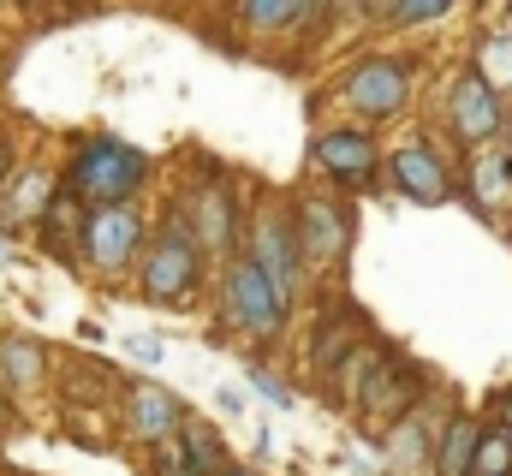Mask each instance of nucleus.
Wrapping results in <instances>:
<instances>
[{
  "label": "nucleus",
  "mask_w": 512,
  "mask_h": 476,
  "mask_svg": "<svg viewBox=\"0 0 512 476\" xmlns=\"http://www.w3.org/2000/svg\"><path fill=\"white\" fill-rule=\"evenodd\" d=\"M495 417H501V429H507V435H512V387H507V393H501V399H495Z\"/></svg>",
  "instance_id": "obj_29"
},
{
  "label": "nucleus",
  "mask_w": 512,
  "mask_h": 476,
  "mask_svg": "<svg viewBox=\"0 0 512 476\" xmlns=\"http://www.w3.org/2000/svg\"><path fill=\"white\" fill-rule=\"evenodd\" d=\"M507 197H512V155H483L477 161V203L495 209Z\"/></svg>",
  "instance_id": "obj_22"
},
{
  "label": "nucleus",
  "mask_w": 512,
  "mask_h": 476,
  "mask_svg": "<svg viewBox=\"0 0 512 476\" xmlns=\"http://www.w3.org/2000/svg\"><path fill=\"white\" fill-rule=\"evenodd\" d=\"M423 387H429V381H423V369H417V363H405L399 352H387L382 363L370 369V381L358 387L352 411H358V417H364L370 429H382V435H387V429H393L399 417H411V411H417Z\"/></svg>",
  "instance_id": "obj_10"
},
{
  "label": "nucleus",
  "mask_w": 512,
  "mask_h": 476,
  "mask_svg": "<svg viewBox=\"0 0 512 476\" xmlns=\"http://www.w3.org/2000/svg\"><path fill=\"white\" fill-rule=\"evenodd\" d=\"M155 238V215L143 203H108V209H90L84 238H78V262L102 280H126L131 268L143 262Z\"/></svg>",
  "instance_id": "obj_4"
},
{
  "label": "nucleus",
  "mask_w": 512,
  "mask_h": 476,
  "mask_svg": "<svg viewBox=\"0 0 512 476\" xmlns=\"http://www.w3.org/2000/svg\"><path fill=\"white\" fill-rule=\"evenodd\" d=\"M382 6H387V0H334V12H370V18H376Z\"/></svg>",
  "instance_id": "obj_28"
},
{
  "label": "nucleus",
  "mask_w": 512,
  "mask_h": 476,
  "mask_svg": "<svg viewBox=\"0 0 512 476\" xmlns=\"http://www.w3.org/2000/svg\"><path fill=\"white\" fill-rule=\"evenodd\" d=\"M477 435H483V423H471V417H453V423L441 429V447H435V476H471Z\"/></svg>",
  "instance_id": "obj_19"
},
{
  "label": "nucleus",
  "mask_w": 512,
  "mask_h": 476,
  "mask_svg": "<svg viewBox=\"0 0 512 476\" xmlns=\"http://www.w3.org/2000/svg\"><path fill=\"white\" fill-rule=\"evenodd\" d=\"M12 167H18V137H12V131H0V185L12 179Z\"/></svg>",
  "instance_id": "obj_26"
},
{
  "label": "nucleus",
  "mask_w": 512,
  "mask_h": 476,
  "mask_svg": "<svg viewBox=\"0 0 512 476\" xmlns=\"http://www.w3.org/2000/svg\"><path fill=\"white\" fill-rule=\"evenodd\" d=\"M340 102L364 119V125L393 119L405 102H411V60H399V54L358 60V66L346 72V84H340Z\"/></svg>",
  "instance_id": "obj_8"
},
{
  "label": "nucleus",
  "mask_w": 512,
  "mask_h": 476,
  "mask_svg": "<svg viewBox=\"0 0 512 476\" xmlns=\"http://www.w3.org/2000/svg\"><path fill=\"white\" fill-rule=\"evenodd\" d=\"M245 250L256 256V268L274 280V292L286 304H298L304 280H310V262H304V244H298V215L292 203H262L245 227Z\"/></svg>",
  "instance_id": "obj_5"
},
{
  "label": "nucleus",
  "mask_w": 512,
  "mask_h": 476,
  "mask_svg": "<svg viewBox=\"0 0 512 476\" xmlns=\"http://www.w3.org/2000/svg\"><path fill=\"white\" fill-rule=\"evenodd\" d=\"M12 262V244H6V227H0V268Z\"/></svg>",
  "instance_id": "obj_31"
},
{
  "label": "nucleus",
  "mask_w": 512,
  "mask_h": 476,
  "mask_svg": "<svg viewBox=\"0 0 512 476\" xmlns=\"http://www.w3.org/2000/svg\"><path fill=\"white\" fill-rule=\"evenodd\" d=\"M233 6H239V0H233Z\"/></svg>",
  "instance_id": "obj_34"
},
{
  "label": "nucleus",
  "mask_w": 512,
  "mask_h": 476,
  "mask_svg": "<svg viewBox=\"0 0 512 476\" xmlns=\"http://www.w3.org/2000/svg\"><path fill=\"white\" fill-rule=\"evenodd\" d=\"M251 387H256V399H268V405H280V411L298 399V393L286 387V375H280V369H251Z\"/></svg>",
  "instance_id": "obj_25"
},
{
  "label": "nucleus",
  "mask_w": 512,
  "mask_h": 476,
  "mask_svg": "<svg viewBox=\"0 0 512 476\" xmlns=\"http://www.w3.org/2000/svg\"><path fill=\"white\" fill-rule=\"evenodd\" d=\"M173 476H221L233 459H227V441H221V429L215 423H185L179 435H173Z\"/></svg>",
  "instance_id": "obj_17"
},
{
  "label": "nucleus",
  "mask_w": 512,
  "mask_h": 476,
  "mask_svg": "<svg viewBox=\"0 0 512 476\" xmlns=\"http://www.w3.org/2000/svg\"><path fill=\"white\" fill-rule=\"evenodd\" d=\"M149 173H155V161L137 143L114 137V131H96V137L72 143V155L60 167V185L72 197H84L90 209H108V203H143Z\"/></svg>",
  "instance_id": "obj_2"
},
{
  "label": "nucleus",
  "mask_w": 512,
  "mask_h": 476,
  "mask_svg": "<svg viewBox=\"0 0 512 476\" xmlns=\"http://www.w3.org/2000/svg\"><path fill=\"white\" fill-rule=\"evenodd\" d=\"M185 215H191V233L203 244V256H239L245 250V215H239V191H233V173L209 161V179L191 185L185 197Z\"/></svg>",
  "instance_id": "obj_6"
},
{
  "label": "nucleus",
  "mask_w": 512,
  "mask_h": 476,
  "mask_svg": "<svg viewBox=\"0 0 512 476\" xmlns=\"http://www.w3.org/2000/svg\"><path fill=\"white\" fill-rule=\"evenodd\" d=\"M12 6H18V12H36V6H48V0H12Z\"/></svg>",
  "instance_id": "obj_33"
},
{
  "label": "nucleus",
  "mask_w": 512,
  "mask_h": 476,
  "mask_svg": "<svg viewBox=\"0 0 512 476\" xmlns=\"http://www.w3.org/2000/svg\"><path fill=\"white\" fill-rule=\"evenodd\" d=\"M387 179H393V191L411 197V203H447V191H453L447 161H441L423 137H417V143H399V149L387 155Z\"/></svg>",
  "instance_id": "obj_13"
},
{
  "label": "nucleus",
  "mask_w": 512,
  "mask_h": 476,
  "mask_svg": "<svg viewBox=\"0 0 512 476\" xmlns=\"http://www.w3.org/2000/svg\"><path fill=\"white\" fill-rule=\"evenodd\" d=\"M310 167L322 179H334L340 191H370L382 179V149L364 125H334L310 137Z\"/></svg>",
  "instance_id": "obj_9"
},
{
  "label": "nucleus",
  "mask_w": 512,
  "mask_h": 476,
  "mask_svg": "<svg viewBox=\"0 0 512 476\" xmlns=\"http://www.w3.org/2000/svg\"><path fill=\"white\" fill-rule=\"evenodd\" d=\"M364 334H370V322L340 298V304H322V316L310 322V340H304V369H310V381L316 387H328V375L346 363L352 346H364Z\"/></svg>",
  "instance_id": "obj_11"
},
{
  "label": "nucleus",
  "mask_w": 512,
  "mask_h": 476,
  "mask_svg": "<svg viewBox=\"0 0 512 476\" xmlns=\"http://www.w3.org/2000/svg\"><path fill=\"white\" fill-rule=\"evenodd\" d=\"M471 476H512V435L495 423L477 435V453H471Z\"/></svg>",
  "instance_id": "obj_21"
},
{
  "label": "nucleus",
  "mask_w": 512,
  "mask_h": 476,
  "mask_svg": "<svg viewBox=\"0 0 512 476\" xmlns=\"http://www.w3.org/2000/svg\"><path fill=\"white\" fill-rule=\"evenodd\" d=\"M60 191V173H42V167H24L0 185V227H36L42 209L54 203Z\"/></svg>",
  "instance_id": "obj_15"
},
{
  "label": "nucleus",
  "mask_w": 512,
  "mask_h": 476,
  "mask_svg": "<svg viewBox=\"0 0 512 476\" xmlns=\"http://www.w3.org/2000/svg\"><path fill=\"white\" fill-rule=\"evenodd\" d=\"M221 476H262V471H251V465H227Z\"/></svg>",
  "instance_id": "obj_32"
},
{
  "label": "nucleus",
  "mask_w": 512,
  "mask_h": 476,
  "mask_svg": "<svg viewBox=\"0 0 512 476\" xmlns=\"http://www.w3.org/2000/svg\"><path fill=\"white\" fill-rule=\"evenodd\" d=\"M221 411H233V417H239V411H245V393H233V387H221Z\"/></svg>",
  "instance_id": "obj_30"
},
{
  "label": "nucleus",
  "mask_w": 512,
  "mask_h": 476,
  "mask_svg": "<svg viewBox=\"0 0 512 476\" xmlns=\"http://www.w3.org/2000/svg\"><path fill=\"white\" fill-rule=\"evenodd\" d=\"M131 357H137V363H161V340H137V334H131Z\"/></svg>",
  "instance_id": "obj_27"
},
{
  "label": "nucleus",
  "mask_w": 512,
  "mask_h": 476,
  "mask_svg": "<svg viewBox=\"0 0 512 476\" xmlns=\"http://www.w3.org/2000/svg\"><path fill=\"white\" fill-rule=\"evenodd\" d=\"M292 215H298V244H304L310 274H322V268H346V256H352V233H358L346 197L304 191V197L292 203Z\"/></svg>",
  "instance_id": "obj_7"
},
{
  "label": "nucleus",
  "mask_w": 512,
  "mask_h": 476,
  "mask_svg": "<svg viewBox=\"0 0 512 476\" xmlns=\"http://www.w3.org/2000/svg\"><path fill=\"white\" fill-rule=\"evenodd\" d=\"M447 119H453L459 143H489V137L507 125V102H501V90H495L483 72H465V78L453 84V96H447Z\"/></svg>",
  "instance_id": "obj_12"
},
{
  "label": "nucleus",
  "mask_w": 512,
  "mask_h": 476,
  "mask_svg": "<svg viewBox=\"0 0 512 476\" xmlns=\"http://www.w3.org/2000/svg\"><path fill=\"white\" fill-rule=\"evenodd\" d=\"M126 423L137 441H149V447H161V441H173L185 423H191V411L167 393V387H155V381H137L126 393Z\"/></svg>",
  "instance_id": "obj_14"
},
{
  "label": "nucleus",
  "mask_w": 512,
  "mask_h": 476,
  "mask_svg": "<svg viewBox=\"0 0 512 476\" xmlns=\"http://www.w3.org/2000/svg\"><path fill=\"white\" fill-rule=\"evenodd\" d=\"M221 322L239 328L256 352L280 346V334H286V322H292V304L274 292V280L256 268L251 250H239V256L221 262Z\"/></svg>",
  "instance_id": "obj_3"
},
{
  "label": "nucleus",
  "mask_w": 512,
  "mask_h": 476,
  "mask_svg": "<svg viewBox=\"0 0 512 476\" xmlns=\"http://www.w3.org/2000/svg\"><path fill=\"white\" fill-rule=\"evenodd\" d=\"M42 381H48V346L30 340V334H6V340H0V387L30 393V387H42Z\"/></svg>",
  "instance_id": "obj_18"
},
{
  "label": "nucleus",
  "mask_w": 512,
  "mask_h": 476,
  "mask_svg": "<svg viewBox=\"0 0 512 476\" xmlns=\"http://www.w3.org/2000/svg\"><path fill=\"white\" fill-rule=\"evenodd\" d=\"M441 429H447V423H435L429 411H411V417H399V423L387 429V453H393V465H399V471H411V476L435 471Z\"/></svg>",
  "instance_id": "obj_16"
},
{
  "label": "nucleus",
  "mask_w": 512,
  "mask_h": 476,
  "mask_svg": "<svg viewBox=\"0 0 512 476\" xmlns=\"http://www.w3.org/2000/svg\"><path fill=\"white\" fill-rule=\"evenodd\" d=\"M209 286V256L191 233V215L185 203L173 197L161 215H155V238L137 262V298L155 304V310H185L197 292Z\"/></svg>",
  "instance_id": "obj_1"
},
{
  "label": "nucleus",
  "mask_w": 512,
  "mask_h": 476,
  "mask_svg": "<svg viewBox=\"0 0 512 476\" xmlns=\"http://www.w3.org/2000/svg\"><path fill=\"white\" fill-rule=\"evenodd\" d=\"M459 0H387L382 18L387 24H399V30H411V24H435V18H447Z\"/></svg>",
  "instance_id": "obj_23"
},
{
  "label": "nucleus",
  "mask_w": 512,
  "mask_h": 476,
  "mask_svg": "<svg viewBox=\"0 0 512 476\" xmlns=\"http://www.w3.org/2000/svg\"><path fill=\"white\" fill-rule=\"evenodd\" d=\"M501 96L512 90V36H495V42H483V66H477Z\"/></svg>",
  "instance_id": "obj_24"
},
{
  "label": "nucleus",
  "mask_w": 512,
  "mask_h": 476,
  "mask_svg": "<svg viewBox=\"0 0 512 476\" xmlns=\"http://www.w3.org/2000/svg\"><path fill=\"white\" fill-rule=\"evenodd\" d=\"M239 24H245L251 36L298 30V0H239Z\"/></svg>",
  "instance_id": "obj_20"
}]
</instances>
